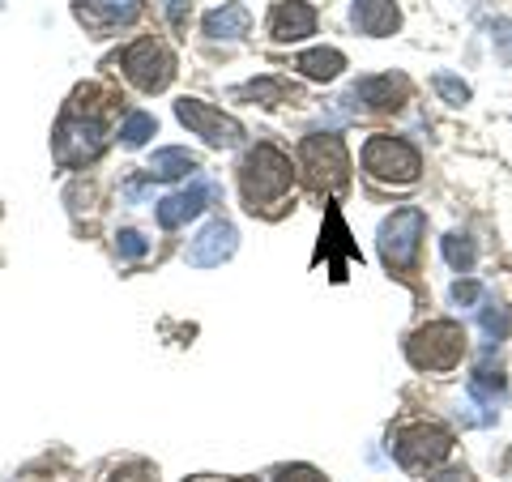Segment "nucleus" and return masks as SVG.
<instances>
[{"label":"nucleus","mask_w":512,"mask_h":482,"mask_svg":"<svg viewBox=\"0 0 512 482\" xmlns=\"http://www.w3.org/2000/svg\"><path fill=\"white\" fill-rule=\"evenodd\" d=\"M111 111H116V94H107L99 86H82L69 103H64L60 120H56V133H52L56 163L64 171H77V167H86L103 154Z\"/></svg>","instance_id":"f257e3e1"},{"label":"nucleus","mask_w":512,"mask_h":482,"mask_svg":"<svg viewBox=\"0 0 512 482\" xmlns=\"http://www.w3.org/2000/svg\"><path fill=\"white\" fill-rule=\"evenodd\" d=\"M295 184V167L291 158H286L278 146H269V141H261V146H252L248 158L239 163V188H244V201L248 210H269L274 201H282L286 192H291Z\"/></svg>","instance_id":"f03ea898"},{"label":"nucleus","mask_w":512,"mask_h":482,"mask_svg":"<svg viewBox=\"0 0 512 482\" xmlns=\"http://www.w3.org/2000/svg\"><path fill=\"white\" fill-rule=\"evenodd\" d=\"M406 355L419 372H453L466 355V333L457 320H431L406 342Z\"/></svg>","instance_id":"7ed1b4c3"},{"label":"nucleus","mask_w":512,"mask_h":482,"mask_svg":"<svg viewBox=\"0 0 512 482\" xmlns=\"http://www.w3.org/2000/svg\"><path fill=\"white\" fill-rule=\"evenodd\" d=\"M423 231H427V218L423 210H414V205H406V210H393L389 218L380 222V261L389 265L393 273H410L414 261H419V244H423Z\"/></svg>","instance_id":"20e7f679"},{"label":"nucleus","mask_w":512,"mask_h":482,"mask_svg":"<svg viewBox=\"0 0 512 482\" xmlns=\"http://www.w3.org/2000/svg\"><path fill=\"white\" fill-rule=\"evenodd\" d=\"M116 64L124 69L128 82H133L137 90H146V94L167 90L171 77H175V56H171V47L158 43V39H137V43H128Z\"/></svg>","instance_id":"39448f33"},{"label":"nucleus","mask_w":512,"mask_h":482,"mask_svg":"<svg viewBox=\"0 0 512 482\" xmlns=\"http://www.w3.org/2000/svg\"><path fill=\"white\" fill-rule=\"evenodd\" d=\"M363 167H367V175H376V180H384V184H414L419 171H423V158L410 141L376 133L363 146Z\"/></svg>","instance_id":"423d86ee"},{"label":"nucleus","mask_w":512,"mask_h":482,"mask_svg":"<svg viewBox=\"0 0 512 482\" xmlns=\"http://www.w3.org/2000/svg\"><path fill=\"white\" fill-rule=\"evenodd\" d=\"M299 163H303V171H308V180L316 188H325V192H342L350 184V158H346L342 137H333V133L303 137Z\"/></svg>","instance_id":"0eeeda50"},{"label":"nucleus","mask_w":512,"mask_h":482,"mask_svg":"<svg viewBox=\"0 0 512 482\" xmlns=\"http://www.w3.org/2000/svg\"><path fill=\"white\" fill-rule=\"evenodd\" d=\"M448 453H453V431L440 423H414L393 436V457H397V465H406V470H431V465H440Z\"/></svg>","instance_id":"6e6552de"},{"label":"nucleus","mask_w":512,"mask_h":482,"mask_svg":"<svg viewBox=\"0 0 512 482\" xmlns=\"http://www.w3.org/2000/svg\"><path fill=\"white\" fill-rule=\"evenodd\" d=\"M175 116H180V124L192 128V133L214 150H227V146H239V141H244V124H239L235 116H227L222 107H210L201 99H180L175 103Z\"/></svg>","instance_id":"1a4fd4ad"},{"label":"nucleus","mask_w":512,"mask_h":482,"mask_svg":"<svg viewBox=\"0 0 512 482\" xmlns=\"http://www.w3.org/2000/svg\"><path fill=\"white\" fill-rule=\"evenodd\" d=\"M235 248H239V231L231 227V222H210L197 239L188 244V252H184V261L192 265V269H218L222 261H231L235 256Z\"/></svg>","instance_id":"9d476101"},{"label":"nucleus","mask_w":512,"mask_h":482,"mask_svg":"<svg viewBox=\"0 0 512 482\" xmlns=\"http://www.w3.org/2000/svg\"><path fill=\"white\" fill-rule=\"evenodd\" d=\"M218 197H222V188L210 184V180H197V184L184 188V192H171L167 201H158V227H163V231L184 227L188 218H197L205 205H214Z\"/></svg>","instance_id":"9b49d317"},{"label":"nucleus","mask_w":512,"mask_h":482,"mask_svg":"<svg viewBox=\"0 0 512 482\" xmlns=\"http://www.w3.org/2000/svg\"><path fill=\"white\" fill-rule=\"evenodd\" d=\"M73 13H77V22H82L86 30H99V35H107V30L128 26L137 18L141 0H77Z\"/></svg>","instance_id":"f8f14e48"},{"label":"nucleus","mask_w":512,"mask_h":482,"mask_svg":"<svg viewBox=\"0 0 512 482\" xmlns=\"http://www.w3.org/2000/svg\"><path fill=\"white\" fill-rule=\"evenodd\" d=\"M406 77H393V73H380V77H363V82L350 90V99L363 103L367 111H397L406 103Z\"/></svg>","instance_id":"ddd939ff"},{"label":"nucleus","mask_w":512,"mask_h":482,"mask_svg":"<svg viewBox=\"0 0 512 482\" xmlns=\"http://www.w3.org/2000/svg\"><path fill=\"white\" fill-rule=\"evenodd\" d=\"M316 30V9L303 5V0H282V5L269 13V35L278 43H299Z\"/></svg>","instance_id":"4468645a"},{"label":"nucleus","mask_w":512,"mask_h":482,"mask_svg":"<svg viewBox=\"0 0 512 482\" xmlns=\"http://www.w3.org/2000/svg\"><path fill=\"white\" fill-rule=\"evenodd\" d=\"M350 22H355L359 35L384 39V35H393V30L402 26V13H397L393 0H355V9H350Z\"/></svg>","instance_id":"2eb2a0df"},{"label":"nucleus","mask_w":512,"mask_h":482,"mask_svg":"<svg viewBox=\"0 0 512 482\" xmlns=\"http://www.w3.org/2000/svg\"><path fill=\"white\" fill-rule=\"evenodd\" d=\"M295 69L308 77V82H333L342 69H346V56L338 47H312V52H303Z\"/></svg>","instance_id":"dca6fc26"},{"label":"nucleus","mask_w":512,"mask_h":482,"mask_svg":"<svg viewBox=\"0 0 512 482\" xmlns=\"http://www.w3.org/2000/svg\"><path fill=\"white\" fill-rule=\"evenodd\" d=\"M248 22H252V13L244 5H222L214 13H205L201 30L210 39H239V35H248Z\"/></svg>","instance_id":"f3484780"},{"label":"nucleus","mask_w":512,"mask_h":482,"mask_svg":"<svg viewBox=\"0 0 512 482\" xmlns=\"http://www.w3.org/2000/svg\"><path fill=\"white\" fill-rule=\"evenodd\" d=\"M197 167H201L197 154H188V150H180V146H167V150H154L146 175H150V180H180V175L197 171Z\"/></svg>","instance_id":"a211bd4d"},{"label":"nucleus","mask_w":512,"mask_h":482,"mask_svg":"<svg viewBox=\"0 0 512 482\" xmlns=\"http://www.w3.org/2000/svg\"><path fill=\"white\" fill-rule=\"evenodd\" d=\"M154 133H158V120L150 116V111H128V116H124L120 137H124V146H128V150H141Z\"/></svg>","instance_id":"6ab92c4d"},{"label":"nucleus","mask_w":512,"mask_h":482,"mask_svg":"<svg viewBox=\"0 0 512 482\" xmlns=\"http://www.w3.org/2000/svg\"><path fill=\"white\" fill-rule=\"evenodd\" d=\"M239 94V99H261L265 107H274V103H286V99H291V86H286V82H274V77H261V82H248V86H239L235 90Z\"/></svg>","instance_id":"aec40b11"},{"label":"nucleus","mask_w":512,"mask_h":482,"mask_svg":"<svg viewBox=\"0 0 512 482\" xmlns=\"http://www.w3.org/2000/svg\"><path fill=\"white\" fill-rule=\"evenodd\" d=\"M474 256H478V252H474V239H470V235H457V231L444 235V261L453 265L457 273H470V269H474Z\"/></svg>","instance_id":"412c9836"},{"label":"nucleus","mask_w":512,"mask_h":482,"mask_svg":"<svg viewBox=\"0 0 512 482\" xmlns=\"http://www.w3.org/2000/svg\"><path fill=\"white\" fill-rule=\"evenodd\" d=\"M431 86H436L440 99H444V103H453V107L470 103V86L461 82V77H453V73H436V77H431Z\"/></svg>","instance_id":"4be33fe9"},{"label":"nucleus","mask_w":512,"mask_h":482,"mask_svg":"<svg viewBox=\"0 0 512 482\" xmlns=\"http://www.w3.org/2000/svg\"><path fill=\"white\" fill-rule=\"evenodd\" d=\"M504 389H508L504 376H500V372H487V367L470 380V397H478V401H495V397H504Z\"/></svg>","instance_id":"5701e85b"},{"label":"nucleus","mask_w":512,"mask_h":482,"mask_svg":"<svg viewBox=\"0 0 512 482\" xmlns=\"http://www.w3.org/2000/svg\"><path fill=\"white\" fill-rule=\"evenodd\" d=\"M146 252H150L146 235H137V231H120L116 235V256H120V261H141Z\"/></svg>","instance_id":"b1692460"},{"label":"nucleus","mask_w":512,"mask_h":482,"mask_svg":"<svg viewBox=\"0 0 512 482\" xmlns=\"http://www.w3.org/2000/svg\"><path fill=\"white\" fill-rule=\"evenodd\" d=\"M107 482H158V474H154V465L133 461V465H120V470H111Z\"/></svg>","instance_id":"393cba45"},{"label":"nucleus","mask_w":512,"mask_h":482,"mask_svg":"<svg viewBox=\"0 0 512 482\" xmlns=\"http://www.w3.org/2000/svg\"><path fill=\"white\" fill-rule=\"evenodd\" d=\"M483 329H487V337H495V342L508 337V312L500 308V303H487L483 308Z\"/></svg>","instance_id":"a878e982"},{"label":"nucleus","mask_w":512,"mask_h":482,"mask_svg":"<svg viewBox=\"0 0 512 482\" xmlns=\"http://www.w3.org/2000/svg\"><path fill=\"white\" fill-rule=\"evenodd\" d=\"M274 482H329V478L320 470H312V465H282L274 474Z\"/></svg>","instance_id":"bb28decb"},{"label":"nucleus","mask_w":512,"mask_h":482,"mask_svg":"<svg viewBox=\"0 0 512 482\" xmlns=\"http://www.w3.org/2000/svg\"><path fill=\"white\" fill-rule=\"evenodd\" d=\"M495 43H500V60H508V64H512V18L495 22Z\"/></svg>","instance_id":"cd10ccee"},{"label":"nucleus","mask_w":512,"mask_h":482,"mask_svg":"<svg viewBox=\"0 0 512 482\" xmlns=\"http://www.w3.org/2000/svg\"><path fill=\"white\" fill-rule=\"evenodd\" d=\"M167 18H171L175 30H184V22H188V0H167Z\"/></svg>","instance_id":"c85d7f7f"},{"label":"nucleus","mask_w":512,"mask_h":482,"mask_svg":"<svg viewBox=\"0 0 512 482\" xmlns=\"http://www.w3.org/2000/svg\"><path fill=\"white\" fill-rule=\"evenodd\" d=\"M478 295H483V291H478V282H457L453 286V303H474Z\"/></svg>","instance_id":"c756f323"},{"label":"nucleus","mask_w":512,"mask_h":482,"mask_svg":"<svg viewBox=\"0 0 512 482\" xmlns=\"http://www.w3.org/2000/svg\"><path fill=\"white\" fill-rule=\"evenodd\" d=\"M431 482H470V474L466 470H444V474H436Z\"/></svg>","instance_id":"7c9ffc66"}]
</instances>
